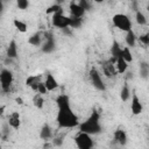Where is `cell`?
<instances>
[{
    "instance_id": "d4e9b609",
    "label": "cell",
    "mask_w": 149,
    "mask_h": 149,
    "mask_svg": "<svg viewBox=\"0 0 149 149\" xmlns=\"http://www.w3.org/2000/svg\"><path fill=\"white\" fill-rule=\"evenodd\" d=\"M13 23H14L15 28H16L19 31H21V33H26V31H27V24H26L24 22H22V21L15 19V20L13 21Z\"/></svg>"
},
{
    "instance_id": "3957f363",
    "label": "cell",
    "mask_w": 149,
    "mask_h": 149,
    "mask_svg": "<svg viewBox=\"0 0 149 149\" xmlns=\"http://www.w3.org/2000/svg\"><path fill=\"white\" fill-rule=\"evenodd\" d=\"M112 22L118 29H120L122 31L127 33L128 30L132 29V22H130L129 17L125 14H115L112 17Z\"/></svg>"
},
{
    "instance_id": "52a82bcc",
    "label": "cell",
    "mask_w": 149,
    "mask_h": 149,
    "mask_svg": "<svg viewBox=\"0 0 149 149\" xmlns=\"http://www.w3.org/2000/svg\"><path fill=\"white\" fill-rule=\"evenodd\" d=\"M52 24L57 28H61V29L70 27V17L63 15L62 12L56 13V14L52 15Z\"/></svg>"
},
{
    "instance_id": "83f0119b",
    "label": "cell",
    "mask_w": 149,
    "mask_h": 149,
    "mask_svg": "<svg viewBox=\"0 0 149 149\" xmlns=\"http://www.w3.org/2000/svg\"><path fill=\"white\" fill-rule=\"evenodd\" d=\"M59 12H62V7L59 3H55V5L50 6L49 8H47V14H56Z\"/></svg>"
},
{
    "instance_id": "ac0fdd59",
    "label": "cell",
    "mask_w": 149,
    "mask_h": 149,
    "mask_svg": "<svg viewBox=\"0 0 149 149\" xmlns=\"http://www.w3.org/2000/svg\"><path fill=\"white\" fill-rule=\"evenodd\" d=\"M40 137L42 140H49L51 137V128L49 127V125H43V127L41 128L40 132Z\"/></svg>"
},
{
    "instance_id": "7c38bea8",
    "label": "cell",
    "mask_w": 149,
    "mask_h": 149,
    "mask_svg": "<svg viewBox=\"0 0 149 149\" xmlns=\"http://www.w3.org/2000/svg\"><path fill=\"white\" fill-rule=\"evenodd\" d=\"M70 13L72 16H78V17H83V15L85 14V10L80 7L79 3H76L74 1H72L70 3Z\"/></svg>"
},
{
    "instance_id": "484cf974",
    "label": "cell",
    "mask_w": 149,
    "mask_h": 149,
    "mask_svg": "<svg viewBox=\"0 0 149 149\" xmlns=\"http://www.w3.org/2000/svg\"><path fill=\"white\" fill-rule=\"evenodd\" d=\"M38 81H41V77L40 76H29L27 79H26V85L27 86H29V87H31L34 84H37Z\"/></svg>"
},
{
    "instance_id": "d6986e66",
    "label": "cell",
    "mask_w": 149,
    "mask_h": 149,
    "mask_svg": "<svg viewBox=\"0 0 149 149\" xmlns=\"http://www.w3.org/2000/svg\"><path fill=\"white\" fill-rule=\"evenodd\" d=\"M135 42H136V36H135V34L133 33V30L130 29V30L127 31V35H126V43H127L128 47L132 48V47L135 45Z\"/></svg>"
},
{
    "instance_id": "7a4b0ae2",
    "label": "cell",
    "mask_w": 149,
    "mask_h": 149,
    "mask_svg": "<svg viewBox=\"0 0 149 149\" xmlns=\"http://www.w3.org/2000/svg\"><path fill=\"white\" fill-rule=\"evenodd\" d=\"M100 114L99 112H97L95 109L92 112V114L87 118L86 121L79 123V129L80 132H85L87 134H91V135H94V134H98L101 132V126H100Z\"/></svg>"
},
{
    "instance_id": "44dd1931",
    "label": "cell",
    "mask_w": 149,
    "mask_h": 149,
    "mask_svg": "<svg viewBox=\"0 0 149 149\" xmlns=\"http://www.w3.org/2000/svg\"><path fill=\"white\" fill-rule=\"evenodd\" d=\"M28 43L31 44V45L38 47V45L41 44V34H40V33H35V34H33V35L28 38Z\"/></svg>"
},
{
    "instance_id": "2e32d148",
    "label": "cell",
    "mask_w": 149,
    "mask_h": 149,
    "mask_svg": "<svg viewBox=\"0 0 149 149\" xmlns=\"http://www.w3.org/2000/svg\"><path fill=\"white\" fill-rule=\"evenodd\" d=\"M7 57L8 58H16L17 57V47H16V42L14 40H12L7 47Z\"/></svg>"
},
{
    "instance_id": "8d00e7d4",
    "label": "cell",
    "mask_w": 149,
    "mask_h": 149,
    "mask_svg": "<svg viewBox=\"0 0 149 149\" xmlns=\"http://www.w3.org/2000/svg\"><path fill=\"white\" fill-rule=\"evenodd\" d=\"M93 1H95V2H102L104 0H93Z\"/></svg>"
},
{
    "instance_id": "d6a6232c",
    "label": "cell",
    "mask_w": 149,
    "mask_h": 149,
    "mask_svg": "<svg viewBox=\"0 0 149 149\" xmlns=\"http://www.w3.org/2000/svg\"><path fill=\"white\" fill-rule=\"evenodd\" d=\"M52 143H54V146H56V147H59V146H62V143H63V140H62L61 137H56L55 140H52Z\"/></svg>"
},
{
    "instance_id": "6da1fadb",
    "label": "cell",
    "mask_w": 149,
    "mask_h": 149,
    "mask_svg": "<svg viewBox=\"0 0 149 149\" xmlns=\"http://www.w3.org/2000/svg\"><path fill=\"white\" fill-rule=\"evenodd\" d=\"M58 106V113L56 121L59 128H73L79 126V121L77 115L73 113L70 106V99L66 94H61L56 99Z\"/></svg>"
},
{
    "instance_id": "ffe728a7",
    "label": "cell",
    "mask_w": 149,
    "mask_h": 149,
    "mask_svg": "<svg viewBox=\"0 0 149 149\" xmlns=\"http://www.w3.org/2000/svg\"><path fill=\"white\" fill-rule=\"evenodd\" d=\"M33 104H34V106H35L36 108H38V109H41V108L43 107L44 100H43L41 93H36V94L34 95V98H33Z\"/></svg>"
},
{
    "instance_id": "74e56055",
    "label": "cell",
    "mask_w": 149,
    "mask_h": 149,
    "mask_svg": "<svg viewBox=\"0 0 149 149\" xmlns=\"http://www.w3.org/2000/svg\"><path fill=\"white\" fill-rule=\"evenodd\" d=\"M147 9H148V12H149V5H148V7H147Z\"/></svg>"
},
{
    "instance_id": "e0dca14e",
    "label": "cell",
    "mask_w": 149,
    "mask_h": 149,
    "mask_svg": "<svg viewBox=\"0 0 149 149\" xmlns=\"http://www.w3.org/2000/svg\"><path fill=\"white\" fill-rule=\"evenodd\" d=\"M116 70H118V72L119 73H123V72H126V70H127V63L128 62H126L125 59H123V57H119L118 59H116Z\"/></svg>"
},
{
    "instance_id": "5bb4252c",
    "label": "cell",
    "mask_w": 149,
    "mask_h": 149,
    "mask_svg": "<svg viewBox=\"0 0 149 149\" xmlns=\"http://www.w3.org/2000/svg\"><path fill=\"white\" fill-rule=\"evenodd\" d=\"M114 140L121 144V146H125L127 143V135H126V132L122 130L121 128H118L115 132H114Z\"/></svg>"
},
{
    "instance_id": "9a60e30c",
    "label": "cell",
    "mask_w": 149,
    "mask_h": 149,
    "mask_svg": "<svg viewBox=\"0 0 149 149\" xmlns=\"http://www.w3.org/2000/svg\"><path fill=\"white\" fill-rule=\"evenodd\" d=\"M122 49L123 48H121L120 44L116 41H113L112 48H111V54H112V58H114L115 62H116V59L119 57H122Z\"/></svg>"
},
{
    "instance_id": "f1b7e54d",
    "label": "cell",
    "mask_w": 149,
    "mask_h": 149,
    "mask_svg": "<svg viewBox=\"0 0 149 149\" xmlns=\"http://www.w3.org/2000/svg\"><path fill=\"white\" fill-rule=\"evenodd\" d=\"M135 19H136V22L140 24V26H143V24H146L147 23V19H146V16H144V14L142 13V12H136V15H135Z\"/></svg>"
},
{
    "instance_id": "836d02e7",
    "label": "cell",
    "mask_w": 149,
    "mask_h": 149,
    "mask_svg": "<svg viewBox=\"0 0 149 149\" xmlns=\"http://www.w3.org/2000/svg\"><path fill=\"white\" fill-rule=\"evenodd\" d=\"M62 31H63L64 34H66V35H71V33H70V30H69V27L63 28V29H62Z\"/></svg>"
},
{
    "instance_id": "5b68a950",
    "label": "cell",
    "mask_w": 149,
    "mask_h": 149,
    "mask_svg": "<svg viewBox=\"0 0 149 149\" xmlns=\"http://www.w3.org/2000/svg\"><path fill=\"white\" fill-rule=\"evenodd\" d=\"M13 73L7 70V69H2L1 73H0V83H1V88L3 92H8L10 88V85L13 83Z\"/></svg>"
},
{
    "instance_id": "8fae6325",
    "label": "cell",
    "mask_w": 149,
    "mask_h": 149,
    "mask_svg": "<svg viewBox=\"0 0 149 149\" xmlns=\"http://www.w3.org/2000/svg\"><path fill=\"white\" fill-rule=\"evenodd\" d=\"M8 125L14 128V129H19L20 125H21V120H20V114L17 112H13L9 118H8Z\"/></svg>"
},
{
    "instance_id": "277c9868",
    "label": "cell",
    "mask_w": 149,
    "mask_h": 149,
    "mask_svg": "<svg viewBox=\"0 0 149 149\" xmlns=\"http://www.w3.org/2000/svg\"><path fill=\"white\" fill-rule=\"evenodd\" d=\"M74 142L79 149H90L93 147L91 134H87L85 132H79L74 137Z\"/></svg>"
},
{
    "instance_id": "e575fe53",
    "label": "cell",
    "mask_w": 149,
    "mask_h": 149,
    "mask_svg": "<svg viewBox=\"0 0 149 149\" xmlns=\"http://www.w3.org/2000/svg\"><path fill=\"white\" fill-rule=\"evenodd\" d=\"M15 101H16L19 105H22V104H23V100H22L21 98H16V99H15Z\"/></svg>"
},
{
    "instance_id": "603a6c76",
    "label": "cell",
    "mask_w": 149,
    "mask_h": 149,
    "mask_svg": "<svg viewBox=\"0 0 149 149\" xmlns=\"http://www.w3.org/2000/svg\"><path fill=\"white\" fill-rule=\"evenodd\" d=\"M83 23V20L81 17H78V16H70V27L71 28H79Z\"/></svg>"
},
{
    "instance_id": "ba28073f",
    "label": "cell",
    "mask_w": 149,
    "mask_h": 149,
    "mask_svg": "<svg viewBox=\"0 0 149 149\" xmlns=\"http://www.w3.org/2000/svg\"><path fill=\"white\" fill-rule=\"evenodd\" d=\"M56 48V43H55V38L52 36L51 33H45V42L42 45V51L45 54H50L55 50Z\"/></svg>"
},
{
    "instance_id": "d590c367",
    "label": "cell",
    "mask_w": 149,
    "mask_h": 149,
    "mask_svg": "<svg viewBox=\"0 0 149 149\" xmlns=\"http://www.w3.org/2000/svg\"><path fill=\"white\" fill-rule=\"evenodd\" d=\"M55 1H56V3H59V5H61L62 2H64V0H55Z\"/></svg>"
},
{
    "instance_id": "9c48e42d",
    "label": "cell",
    "mask_w": 149,
    "mask_h": 149,
    "mask_svg": "<svg viewBox=\"0 0 149 149\" xmlns=\"http://www.w3.org/2000/svg\"><path fill=\"white\" fill-rule=\"evenodd\" d=\"M130 109H132V113L134 115H139L142 113V104H141V100L140 98L137 97V94L134 92L133 93V97H132V102H130Z\"/></svg>"
},
{
    "instance_id": "1f68e13d",
    "label": "cell",
    "mask_w": 149,
    "mask_h": 149,
    "mask_svg": "<svg viewBox=\"0 0 149 149\" xmlns=\"http://www.w3.org/2000/svg\"><path fill=\"white\" fill-rule=\"evenodd\" d=\"M79 5H80V7L86 12V10H88L90 9V7H91V5L88 3V1L87 0H79Z\"/></svg>"
},
{
    "instance_id": "4fadbf2b",
    "label": "cell",
    "mask_w": 149,
    "mask_h": 149,
    "mask_svg": "<svg viewBox=\"0 0 149 149\" xmlns=\"http://www.w3.org/2000/svg\"><path fill=\"white\" fill-rule=\"evenodd\" d=\"M44 84L48 88V91H54L55 88L58 87V83L57 80L55 79V77L51 74V73H47V77H45V80H44Z\"/></svg>"
},
{
    "instance_id": "4dcf8cb0",
    "label": "cell",
    "mask_w": 149,
    "mask_h": 149,
    "mask_svg": "<svg viewBox=\"0 0 149 149\" xmlns=\"http://www.w3.org/2000/svg\"><path fill=\"white\" fill-rule=\"evenodd\" d=\"M139 41H140L143 45H149V33L143 34V35H140Z\"/></svg>"
},
{
    "instance_id": "7402d4cb",
    "label": "cell",
    "mask_w": 149,
    "mask_h": 149,
    "mask_svg": "<svg viewBox=\"0 0 149 149\" xmlns=\"http://www.w3.org/2000/svg\"><path fill=\"white\" fill-rule=\"evenodd\" d=\"M129 97H130L129 87H128V85H127V84H125V85L122 86L121 91H120V98H121V100H122V101H127V100L129 99Z\"/></svg>"
},
{
    "instance_id": "f546056e",
    "label": "cell",
    "mask_w": 149,
    "mask_h": 149,
    "mask_svg": "<svg viewBox=\"0 0 149 149\" xmlns=\"http://www.w3.org/2000/svg\"><path fill=\"white\" fill-rule=\"evenodd\" d=\"M16 5L20 9H27L29 6V1L28 0H16Z\"/></svg>"
},
{
    "instance_id": "cb8c5ba5",
    "label": "cell",
    "mask_w": 149,
    "mask_h": 149,
    "mask_svg": "<svg viewBox=\"0 0 149 149\" xmlns=\"http://www.w3.org/2000/svg\"><path fill=\"white\" fill-rule=\"evenodd\" d=\"M140 76L142 78H147L149 76V64L144 62L140 64Z\"/></svg>"
},
{
    "instance_id": "30bf717a",
    "label": "cell",
    "mask_w": 149,
    "mask_h": 149,
    "mask_svg": "<svg viewBox=\"0 0 149 149\" xmlns=\"http://www.w3.org/2000/svg\"><path fill=\"white\" fill-rule=\"evenodd\" d=\"M113 62H115L114 58H112L109 62H106L104 65H102V70H104V73L107 76V77H114L118 72V70L114 69V65H113Z\"/></svg>"
},
{
    "instance_id": "4316f807",
    "label": "cell",
    "mask_w": 149,
    "mask_h": 149,
    "mask_svg": "<svg viewBox=\"0 0 149 149\" xmlns=\"http://www.w3.org/2000/svg\"><path fill=\"white\" fill-rule=\"evenodd\" d=\"M122 57H123V59H125L126 62H128V63L133 61V55H132L130 49H129L128 47H125V48L122 49Z\"/></svg>"
},
{
    "instance_id": "8992f818",
    "label": "cell",
    "mask_w": 149,
    "mask_h": 149,
    "mask_svg": "<svg viewBox=\"0 0 149 149\" xmlns=\"http://www.w3.org/2000/svg\"><path fill=\"white\" fill-rule=\"evenodd\" d=\"M88 77H90L91 84H92L97 90H99V91H105L106 86H105V84H104V81H102V79H101V77H100V74H99V72L97 71V69L92 68V69L90 70Z\"/></svg>"
}]
</instances>
